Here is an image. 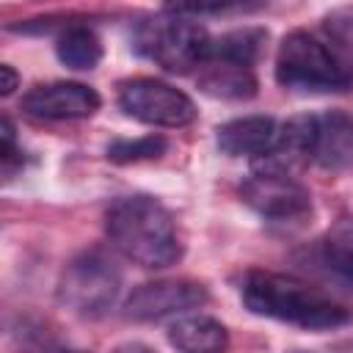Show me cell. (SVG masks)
Listing matches in <instances>:
<instances>
[{"mask_svg":"<svg viewBox=\"0 0 353 353\" xmlns=\"http://www.w3.org/2000/svg\"><path fill=\"white\" fill-rule=\"evenodd\" d=\"M105 232L116 251L146 270L171 268L185 254L174 215L149 193L116 199L105 212Z\"/></svg>","mask_w":353,"mask_h":353,"instance_id":"2","label":"cell"},{"mask_svg":"<svg viewBox=\"0 0 353 353\" xmlns=\"http://www.w3.org/2000/svg\"><path fill=\"white\" fill-rule=\"evenodd\" d=\"M55 55L63 66L77 69V72H88V69H97L102 61V41L88 25L72 22L58 33Z\"/></svg>","mask_w":353,"mask_h":353,"instance_id":"15","label":"cell"},{"mask_svg":"<svg viewBox=\"0 0 353 353\" xmlns=\"http://www.w3.org/2000/svg\"><path fill=\"white\" fill-rule=\"evenodd\" d=\"M262 44V28H237L212 39L204 63L196 69L199 88L215 99H251L259 88L254 63Z\"/></svg>","mask_w":353,"mask_h":353,"instance_id":"3","label":"cell"},{"mask_svg":"<svg viewBox=\"0 0 353 353\" xmlns=\"http://www.w3.org/2000/svg\"><path fill=\"white\" fill-rule=\"evenodd\" d=\"M168 342L179 353H226L229 331L210 314H185L168 325Z\"/></svg>","mask_w":353,"mask_h":353,"instance_id":"14","label":"cell"},{"mask_svg":"<svg viewBox=\"0 0 353 353\" xmlns=\"http://www.w3.org/2000/svg\"><path fill=\"white\" fill-rule=\"evenodd\" d=\"M102 99L99 94L85 85V83H74V80H52V83H39L33 85L19 108L28 116L36 119H47V121H72V119H88L99 110Z\"/></svg>","mask_w":353,"mask_h":353,"instance_id":"10","label":"cell"},{"mask_svg":"<svg viewBox=\"0 0 353 353\" xmlns=\"http://www.w3.org/2000/svg\"><path fill=\"white\" fill-rule=\"evenodd\" d=\"M323 41L331 47L353 83V8H336L323 19Z\"/></svg>","mask_w":353,"mask_h":353,"instance_id":"16","label":"cell"},{"mask_svg":"<svg viewBox=\"0 0 353 353\" xmlns=\"http://www.w3.org/2000/svg\"><path fill=\"white\" fill-rule=\"evenodd\" d=\"M3 146H0V160H3V176L6 179H11L19 168H22V163H25V157H22V149L17 146V135H14V124H11V119L8 116H3Z\"/></svg>","mask_w":353,"mask_h":353,"instance_id":"18","label":"cell"},{"mask_svg":"<svg viewBox=\"0 0 353 353\" xmlns=\"http://www.w3.org/2000/svg\"><path fill=\"white\" fill-rule=\"evenodd\" d=\"M52 353H88V350H52Z\"/></svg>","mask_w":353,"mask_h":353,"instance_id":"20","label":"cell"},{"mask_svg":"<svg viewBox=\"0 0 353 353\" xmlns=\"http://www.w3.org/2000/svg\"><path fill=\"white\" fill-rule=\"evenodd\" d=\"M121 292V268L105 248L72 256L58 279V301L80 317H102Z\"/></svg>","mask_w":353,"mask_h":353,"instance_id":"6","label":"cell"},{"mask_svg":"<svg viewBox=\"0 0 353 353\" xmlns=\"http://www.w3.org/2000/svg\"><path fill=\"white\" fill-rule=\"evenodd\" d=\"M240 298L251 314L303 331H334L353 323V309L334 295L303 279L273 270H248L240 281Z\"/></svg>","mask_w":353,"mask_h":353,"instance_id":"1","label":"cell"},{"mask_svg":"<svg viewBox=\"0 0 353 353\" xmlns=\"http://www.w3.org/2000/svg\"><path fill=\"white\" fill-rule=\"evenodd\" d=\"M168 152V141L163 135H143V138H119L108 146V160L119 165L130 163H143V160H157Z\"/></svg>","mask_w":353,"mask_h":353,"instance_id":"17","label":"cell"},{"mask_svg":"<svg viewBox=\"0 0 353 353\" xmlns=\"http://www.w3.org/2000/svg\"><path fill=\"white\" fill-rule=\"evenodd\" d=\"M295 262L323 281L353 290V221L339 223L325 237L309 243L295 254Z\"/></svg>","mask_w":353,"mask_h":353,"instance_id":"11","label":"cell"},{"mask_svg":"<svg viewBox=\"0 0 353 353\" xmlns=\"http://www.w3.org/2000/svg\"><path fill=\"white\" fill-rule=\"evenodd\" d=\"M0 77H3V83H0V94H3V97L14 94V88L19 85V74L14 72L11 63H0Z\"/></svg>","mask_w":353,"mask_h":353,"instance_id":"19","label":"cell"},{"mask_svg":"<svg viewBox=\"0 0 353 353\" xmlns=\"http://www.w3.org/2000/svg\"><path fill=\"white\" fill-rule=\"evenodd\" d=\"M240 199L270 226H303L314 207L312 193L287 171L268 163H254V171L240 185Z\"/></svg>","mask_w":353,"mask_h":353,"instance_id":"7","label":"cell"},{"mask_svg":"<svg viewBox=\"0 0 353 353\" xmlns=\"http://www.w3.org/2000/svg\"><path fill=\"white\" fill-rule=\"evenodd\" d=\"M210 33L193 17L165 11V17L138 22L132 33V50L171 74L196 72L210 52Z\"/></svg>","mask_w":353,"mask_h":353,"instance_id":"5","label":"cell"},{"mask_svg":"<svg viewBox=\"0 0 353 353\" xmlns=\"http://www.w3.org/2000/svg\"><path fill=\"white\" fill-rule=\"evenodd\" d=\"M210 301V292L201 281L193 279H157L138 284L124 301V314L130 320H160L168 314H182L199 309Z\"/></svg>","mask_w":353,"mask_h":353,"instance_id":"9","label":"cell"},{"mask_svg":"<svg viewBox=\"0 0 353 353\" xmlns=\"http://www.w3.org/2000/svg\"><path fill=\"white\" fill-rule=\"evenodd\" d=\"M119 108L149 127H163V130H179L196 121L199 110L193 99L179 91L171 83H163L157 77H127L119 83L116 91Z\"/></svg>","mask_w":353,"mask_h":353,"instance_id":"8","label":"cell"},{"mask_svg":"<svg viewBox=\"0 0 353 353\" xmlns=\"http://www.w3.org/2000/svg\"><path fill=\"white\" fill-rule=\"evenodd\" d=\"M276 135H279V121L276 119H270V116H243V119H232V121L221 124L218 135H215V143L229 157H251L254 163H259L273 152Z\"/></svg>","mask_w":353,"mask_h":353,"instance_id":"13","label":"cell"},{"mask_svg":"<svg viewBox=\"0 0 353 353\" xmlns=\"http://www.w3.org/2000/svg\"><path fill=\"white\" fill-rule=\"evenodd\" d=\"M309 163L325 171L353 168V116L342 110H325L314 116Z\"/></svg>","mask_w":353,"mask_h":353,"instance_id":"12","label":"cell"},{"mask_svg":"<svg viewBox=\"0 0 353 353\" xmlns=\"http://www.w3.org/2000/svg\"><path fill=\"white\" fill-rule=\"evenodd\" d=\"M276 83L301 94L350 91L353 83L323 36L309 30H290L276 50Z\"/></svg>","mask_w":353,"mask_h":353,"instance_id":"4","label":"cell"}]
</instances>
